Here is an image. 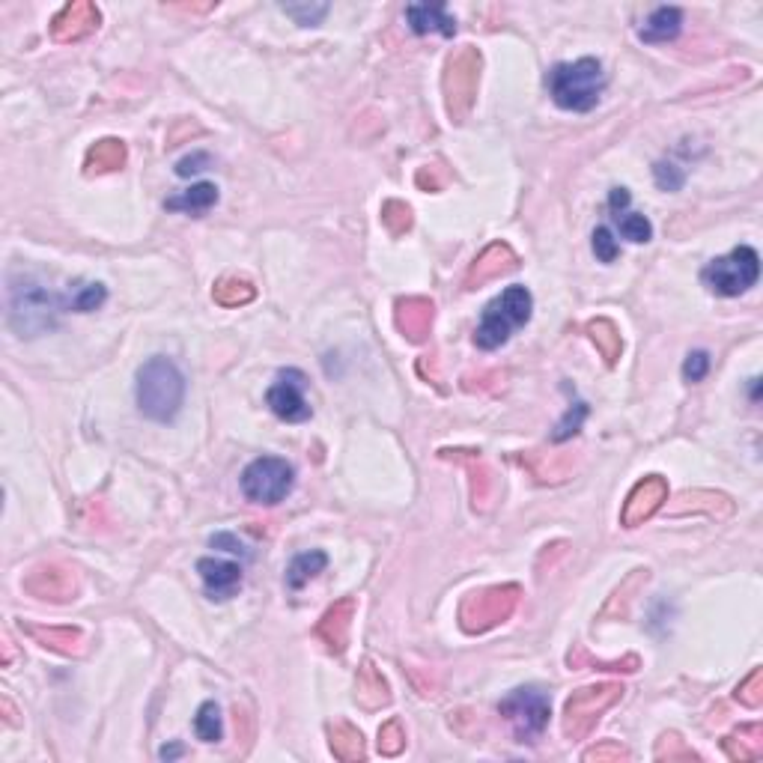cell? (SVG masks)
<instances>
[{
	"label": "cell",
	"instance_id": "16",
	"mask_svg": "<svg viewBox=\"0 0 763 763\" xmlns=\"http://www.w3.org/2000/svg\"><path fill=\"white\" fill-rule=\"evenodd\" d=\"M352 617H355V600L352 597H343L337 600L331 609L325 611L313 629V635L325 644L328 653L340 656L349 644V626H352Z\"/></svg>",
	"mask_w": 763,
	"mask_h": 763
},
{
	"label": "cell",
	"instance_id": "8",
	"mask_svg": "<svg viewBox=\"0 0 763 763\" xmlns=\"http://www.w3.org/2000/svg\"><path fill=\"white\" fill-rule=\"evenodd\" d=\"M623 698V686L620 683H594L585 686L579 692H573L564 704V737L567 740H585L597 722L603 719V713L614 707Z\"/></svg>",
	"mask_w": 763,
	"mask_h": 763
},
{
	"label": "cell",
	"instance_id": "39",
	"mask_svg": "<svg viewBox=\"0 0 763 763\" xmlns=\"http://www.w3.org/2000/svg\"><path fill=\"white\" fill-rule=\"evenodd\" d=\"M281 9H284L290 18H296L302 27H313V24H319V21L325 18L328 3H284Z\"/></svg>",
	"mask_w": 763,
	"mask_h": 763
},
{
	"label": "cell",
	"instance_id": "27",
	"mask_svg": "<svg viewBox=\"0 0 763 763\" xmlns=\"http://www.w3.org/2000/svg\"><path fill=\"white\" fill-rule=\"evenodd\" d=\"M585 331H588V337L594 340V346L600 349V355L606 358V364L614 367L617 358H620V352H623L620 328H617L611 319H606V316H597V319H591V322L585 325Z\"/></svg>",
	"mask_w": 763,
	"mask_h": 763
},
{
	"label": "cell",
	"instance_id": "21",
	"mask_svg": "<svg viewBox=\"0 0 763 763\" xmlns=\"http://www.w3.org/2000/svg\"><path fill=\"white\" fill-rule=\"evenodd\" d=\"M355 701H358V707H364V710H379V707H385L388 701H391V686H388V680L382 677V671L373 665V662H364L361 668H358V677H355Z\"/></svg>",
	"mask_w": 763,
	"mask_h": 763
},
{
	"label": "cell",
	"instance_id": "42",
	"mask_svg": "<svg viewBox=\"0 0 763 763\" xmlns=\"http://www.w3.org/2000/svg\"><path fill=\"white\" fill-rule=\"evenodd\" d=\"M591 245H594V254H597L600 263H614L617 254H620V245H617V239H614L609 227H597L594 236H591Z\"/></svg>",
	"mask_w": 763,
	"mask_h": 763
},
{
	"label": "cell",
	"instance_id": "15",
	"mask_svg": "<svg viewBox=\"0 0 763 763\" xmlns=\"http://www.w3.org/2000/svg\"><path fill=\"white\" fill-rule=\"evenodd\" d=\"M516 269H519V254H516L507 242H492V245L483 248V251L477 254V260L468 266V272H465V287H468V290H477V287H483V284H489V281H495V278H504V275L516 272Z\"/></svg>",
	"mask_w": 763,
	"mask_h": 763
},
{
	"label": "cell",
	"instance_id": "25",
	"mask_svg": "<svg viewBox=\"0 0 763 763\" xmlns=\"http://www.w3.org/2000/svg\"><path fill=\"white\" fill-rule=\"evenodd\" d=\"M328 749L337 761L355 763L364 761V737L349 722H331L328 725Z\"/></svg>",
	"mask_w": 763,
	"mask_h": 763
},
{
	"label": "cell",
	"instance_id": "3",
	"mask_svg": "<svg viewBox=\"0 0 763 763\" xmlns=\"http://www.w3.org/2000/svg\"><path fill=\"white\" fill-rule=\"evenodd\" d=\"M60 310H66L63 296L51 293L33 278H18L9 287V325L18 337H39L57 325Z\"/></svg>",
	"mask_w": 763,
	"mask_h": 763
},
{
	"label": "cell",
	"instance_id": "24",
	"mask_svg": "<svg viewBox=\"0 0 763 763\" xmlns=\"http://www.w3.org/2000/svg\"><path fill=\"white\" fill-rule=\"evenodd\" d=\"M722 749L731 761L737 763H749L763 758V725L761 722H752V725H743L737 728L734 734H728L722 740Z\"/></svg>",
	"mask_w": 763,
	"mask_h": 763
},
{
	"label": "cell",
	"instance_id": "40",
	"mask_svg": "<svg viewBox=\"0 0 763 763\" xmlns=\"http://www.w3.org/2000/svg\"><path fill=\"white\" fill-rule=\"evenodd\" d=\"M653 179L662 191H680L686 185V173L671 161H656L653 164Z\"/></svg>",
	"mask_w": 763,
	"mask_h": 763
},
{
	"label": "cell",
	"instance_id": "47",
	"mask_svg": "<svg viewBox=\"0 0 763 763\" xmlns=\"http://www.w3.org/2000/svg\"><path fill=\"white\" fill-rule=\"evenodd\" d=\"M609 206H611V212H614V215H620V212L629 206V191H626V188H611Z\"/></svg>",
	"mask_w": 763,
	"mask_h": 763
},
{
	"label": "cell",
	"instance_id": "26",
	"mask_svg": "<svg viewBox=\"0 0 763 763\" xmlns=\"http://www.w3.org/2000/svg\"><path fill=\"white\" fill-rule=\"evenodd\" d=\"M215 203H218V188H215L212 182H197V185H191V188H185V191L167 197V200H164V209H170V212H188V215H203V212H209Z\"/></svg>",
	"mask_w": 763,
	"mask_h": 763
},
{
	"label": "cell",
	"instance_id": "4",
	"mask_svg": "<svg viewBox=\"0 0 763 763\" xmlns=\"http://www.w3.org/2000/svg\"><path fill=\"white\" fill-rule=\"evenodd\" d=\"M534 299L525 287H507L498 299L483 307L480 325L474 331V343L480 349H498L510 340V334L531 319Z\"/></svg>",
	"mask_w": 763,
	"mask_h": 763
},
{
	"label": "cell",
	"instance_id": "31",
	"mask_svg": "<svg viewBox=\"0 0 763 763\" xmlns=\"http://www.w3.org/2000/svg\"><path fill=\"white\" fill-rule=\"evenodd\" d=\"M194 734H197V740H203V743H218V740H221L224 725H221V710H218L215 701L200 704V710H197V716H194Z\"/></svg>",
	"mask_w": 763,
	"mask_h": 763
},
{
	"label": "cell",
	"instance_id": "19",
	"mask_svg": "<svg viewBox=\"0 0 763 763\" xmlns=\"http://www.w3.org/2000/svg\"><path fill=\"white\" fill-rule=\"evenodd\" d=\"M21 629L42 644L45 650H54L60 656H81L84 653V632L78 626H42V623H24Z\"/></svg>",
	"mask_w": 763,
	"mask_h": 763
},
{
	"label": "cell",
	"instance_id": "43",
	"mask_svg": "<svg viewBox=\"0 0 763 763\" xmlns=\"http://www.w3.org/2000/svg\"><path fill=\"white\" fill-rule=\"evenodd\" d=\"M707 373H710V355H707L704 349L689 352L686 361H683V379H686V382H701Z\"/></svg>",
	"mask_w": 763,
	"mask_h": 763
},
{
	"label": "cell",
	"instance_id": "48",
	"mask_svg": "<svg viewBox=\"0 0 763 763\" xmlns=\"http://www.w3.org/2000/svg\"><path fill=\"white\" fill-rule=\"evenodd\" d=\"M182 755V746H164L161 749V761H173V758H179Z\"/></svg>",
	"mask_w": 763,
	"mask_h": 763
},
{
	"label": "cell",
	"instance_id": "2",
	"mask_svg": "<svg viewBox=\"0 0 763 763\" xmlns=\"http://www.w3.org/2000/svg\"><path fill=\"white\" fill-rule=\"evenodd\" d=\"M135 397L144 418H150L155 424H170L179 415L185 400V376L170 358L153 355L138 370Z\"/></svg>",
	"mask_w": 763,
	"mask_h": 763
},
{
	"label": "cell",
	"instance_id": "12",
	"mask_svg": "<svg viewBox=\"0 0 763 763\" xmlns=\"http://www.w3.org/2000/svg\"><path fill=\"white\" fill-rule=\"evenodd\" d=\"M266 403L269 409L287 421V424H302L310 418V403L305 397V373L302 370H281L278 373V382L269 388L266 394Z\"/></svg>",
	"mask_w": 763,
	"mask_h": 763
},
{
	"label": "cell",
	"instance_id": "45",
	"mask_svg": "<svg viewBox=\"0 0 763 763\" xmlns=\"http://www.w3.org/2000/svg\"><path fill=\"white\" fill-rule=\"evenodd\" d=\"M436 173H439L436 164H433V167H430V164L421 167V170H418V185L427 188V191H439V188L445 185V176H436Z\"/></svg>",
	"mask_w": 763,
	"mask_h": 763
},
{
	"label": "cell",
	"instance_id": "13",
	"mask_svg": "<svg viewBox=\"0 0 763 763\" xmlns=\"http://www.w3.org/2000/svg\"><path fill=\"white\" fill-rule=\"evenodd\" d=\"M102 24V12L96 3L90 0H72L66 3L54 18H51V39L60 42V45H69V42H81L87 39L90 33H96Z\"/></svg>",
	"mask_w": 763,
	"mask_h": 763
},
{
	"label": "cell",
	"instance_id": "33",
	"mask_svg": "<svg viewBox=\"0 0 763 763\" xmlns=\"http://www.w3.org/2000/svg\"><path fill=\"white\" fill-rule=\"evenodd\" d=\"M382 224L391 236H403L412 230V206L403 200H385L382 203Z\"/></svg>",
	"mask_w": 763,
	"mask_h": 763
},
{
	"label": "cell",
	"instance_id": "37",
	"mask_svg": "<svg viewBox=\"0 0 763 763\" xmlns=\"http://www.w3.org/2000/svg\"><path fill=\"white\" fill-rule=\"evenodd\" d=\"M734 698L743 704V707H749V710H758L763 704V668H755L740 686H737V692H734Z\"/></svg>",
	"mask_w": 763,
	"mask_h": 763
},
{
	"label": "cell",
	"instance_id": "41",
	"mask_svg": "<svg viewBox=\"0 0 763 763\" xmlns=\"http://www.w3.org/2000/svg\"><path fill=\"white\" fill-rule=\"evenodd\" d=\"M492 495V474L489 468H483L480 462H471V498H474V507H486Z\"/></svg>",
	"mask_w": 763,
	"mask_h": 763
},
{
	"label": "cell",
	"instance_id": "6",
	"mask_svg": "<svg viewBox=\"0 0 763 763\" xmlns=\"http://www.w3.org/2000/svg\"><path fill=\"white\" fill-rule=\"evenodd\" d=\"M480 66H483V57L474 45L457 48L445 63L442 90H445V105L454 123H465V117L474 108L477 87H480Z\"/></svg>",
	"mask_w": 763,
	"mask_h": 763
},
{
	"label": "cell",
	"instance_id": "35",
	"mask_svg": "<svg viewBox=\"0 0 763 763\" xmlns=\"http://www.w3.org/2000/svg\"><path fill=\"white\" fill-rule=\"evenodd\" d=\"M656 761H698V755L677 737V734H662L653 752Z\"/></svg>",
	"mask_w": 763,
	"mask_h": 763
},
{
	"label": "cell",
	"instance_id": "14",
	"mask_svg": "<svg viewBox=\"0 0 763 763\" xmlns=\"http://www.w3.org/2000/svg\"><path fill=\"white\" fill-rule=\"evenodd\" d=\"M668 501V483L659 474H647L644 480H638L620 510V525L623 528H638L644 525L662 504Z\"/></svg>",
	"mask_w": 763,
	"mask_h": 763
},
{
	"label": "cell",
	"instance_id": "34",
	"mask_svg": "<svg viewBox=\"0 0 763 763\" xmlns=\"http://www.w3.org/2000/svg\"><path fill=\"white\" fill-rule=\"evenodd\" d=\"M379 752L385 758H397L403 749H406V731H403V722L400 719H388L382 728H379Z\"/></svg>",
	"mask_w": 763,
	"mask_h": 763
},
{
	"label": "cell",
	"instance_id": "32",
	"mask_svg": "<svg viewBox=\"0 0 763 763\" xmlns=\"http://www.w3.org/2000/svg\"><path fill=\"white\" fill-rule=\"evenodd\" d=\"M614 221H617V230H620V236L626 242L641 245V242L653 239V224L644 215H638V212H620V215H614Z\"/></svg>",
	"mask_w": 763,
	"mask_h": 763
},
{
	"label": "cell",
	"instance_id": "28",
	"mask_svg": "<svg viewBox=\"0 0 763 763\" xmlns=\"http://www.w3.org/2000/svg\"><path fill=\"white\" fill-rule=\"evenodd\" d=\"M212 299H215V305L221 307L251 305V302L257 299V287H254L248 278L227 275V278H221V281L212 287Z\"/></svg>",
	"mask_w": 763,
	"mask_h": 763
},
{
	"label": "cell",
	"instance_id": "10",
	"mask_svg": "<svg viewBox=\"0 0 763 763\" xmlns=\"http://www.w3.org/2000/svg\"><path fill=\"white\" fill-rule=\"evenodd\" d=\"M498 713L510 722L519 743H534L549 725L552 704L546 692H540L537 686H522V689H513L507 698H501Z\"/></svg>",
	"mask_w": 763,
	"mask_h": 763
},
{
	"label": "cell",
	"instance_id": "29",
	"mask_svg": "<svg viewBox=\"0 0 763 763\" xmlns=\"http://www.w3.org/2000/svg\"><path fill=\"white\" fill-rule=\"evenodd\" d=\"M325 567H328V555L319 552V549L296 555L293 564L287 567V588H290V591H302L307 582L316 579Z\"/></svg>",
	"mask_w": 763,
	"mask_h": 763
},
{
	"label": "cell",
	"instance_id": "30",
	"mask_svg": "<svg viewBox=\"0 0 763 763\" xmlns=\"http://www.w3.org/2000/svg\"><path fill=\"white\" fill-rule=\"evenodd\" d=\"M105 299H108V290L99 281H75L69 284V293L63 296L66 310H75V313H90L105 305Z\"/></svg>",
	"mask_w": 763,
	"mask_h": 763
},
{
	"label": "cell",
	"instance_id": "17",
	"mask_svg": "<svg viewBox=\"0 0 763 763\" xmlns=\"http://www.w3.org/2000/svg\"><path fill=\"white\" fill-rule=\"evenodd\" d=\"M433 319H436V305L424 296H409L400 299L394 307V322L400 328V334L412 343H424L433 331Z\"/></svg>",
	"mask_w": 763,
	"mask_h": 763
},
{
	"label": "cell",
	"instance_id": "11",
	"mask_svg": "<svg viewBox=\"0 0 763 763\" xmlns=\"http://www.w3.org/2000/svg\"><path fill=\"white\" fill-rule=\"evenodd\" d=\"M21 588L36 600L63 606L78 597V576L66 564H39L21 579Z\"/></svg>",
	"mask_w": 763,
	"mask_h": 763
},
{
	"label": "cell",
	"instance_id": "38",
	"mask_svg": "<svg viewBox=\"0 0 763 763\" xmlns=\"http://www.w3.org/2000/svg\"><path fill=\"white\" fill-rule=\"evenodd\" d=\"M582 761L585 763L629 761V749H626V746H620V743H614V740H603V743H597L594 749H588V752L582 755Z\"/></svg>",
	"mask_w": 763,
	"mask_h": 763
},
{
	"label": "cell",
	"instance_id": "20",
	"mask_svg": "<svg viewBox=\"0 0 763 763\" xmlns=\"http://www.w3.org/2000/svg\"><path fill=\"white\" fill-rule=\"evenodd\" d=\"M406 21L418 36H424V33L454 36L457 33V18L448 15L445 3H412V6H406Z\"/></svg>",
	"mask_w": 763,
	"mask_h": 763
},
{
	"label": "cell",
	"instance_id": "36",
	"mask_svg": "<svg viewBox=\"0 0 763 763\" xmlns=\"http://www.w3.org/2000/svg\"><path fill=\"white\" fill-rule=\"evenodd\" d=\"M585 418H588V403H582V400L573 403V409H567V415L558 421V427L552 433V442H567L570 436H576L582 430Z\"/></svg>",
	"mask_w": 763,
	"mask_h": 763
},
{
	"label": "cell",
	"instance_id": "46",
	"mask_svg": "<svg viewBox=\"0 0 763 763\" xmlns=\"http://www.w3.org/2000/svg\"><path fill=\"white\" fill-rule=\"evenodd\" d=\"M212 546H215V549H224V552H233V555H248V549H245L233 534H215V537H212Z\"/></svg>",
	"mask_w": 763,
	"mask_h": 763
},
{
	"label": "cell",
	"instance_id": "22",
	"mask_svg": "<svg viewBox=\"0 0 763 763\" xmlns=\"http://www.w3.org/2000/svg\"><path fill=\"white\" fill-rule=\"evenodd\" d=\"M129 150L120 138H102L96 141L87 155H84V173L87 176H99V173H114L126 164Z\"/></svg>",
	"mask_w": 763,
	"mask_h": 763
},
{
	"label": "cell",
	"instance_id": "5",
	"mask_svg": "<svg viewBox=\"0 0 763 763\" xmlns=\"http://www.w3.org/2000/svg\"><path fill=\"white\" fill-rule=\"evenodd\" d=\"M758 278H761V257L749 245H740L731 254L710 260L701 272L704 287L716 296H725V299L749 293L758 284Z\"/></svg>",
	"mask_w": 763,
	"mask_h": 763
},
{
	"label": "cell",
	"instance_id": "18",
	"mask_svg": "<svg viewBox=\"0 0 763 763\" xmlns=\"http://www.w3.org/2000/svg\"><path fill=\"white\" fill-rule=\"evenodd\" d=\"M197 573L206 585L209 600H230L236 597V591L242 588V567L233 561H221V558H200L197 561Z\"/></svg>",
	"mask_w": 763,
	"mask_h": 763
},
{
	"label": "cell",
	"instance_id": "7",
	"mask_svg": "<svg viewBox=\"0 0 763 763\" xmlns=\"http://www.w3.org/2000/svg\"><path fill=\"white\" fill-rule=\"evenodd\" d=\"M522 588L519 585H492V588H480L474 594H468L459 606V626L468 635H480L489 632L495 626H501L504 620L513 617V611L519 606Z\"/></svg>",
	"mask_w": 763,
	"mask_h": 763
},
{
	"label": "cell",
	"instance_id": "23",
	"mask_svg": "<svg viewBox=\"0 0 763 763\" xmlns=\"http://www.w3.org/2000/svg\"><path fill=\"white\" fill-rule=\"evenodd\" d=\"M680 27H683V9L677 6H659L650 12V18L644 21V27L638 30L641 42H650V45H662V42H671L680 36Z\"/></svg>",
	"mask_w": 763,
	"mask_h": 763
},
{
	"label": "cell",
	"instance_id": "9",
	"mask_svg": "<svg viewBox=\"0 0 763 763\" xmlns=\"http://www.w3.org/2000/svg\"><path fill=\"white\" fill-rule=\"evenodd\" d=\"M242 492L251 504H281L296 486V468L281 457L254 459L242 471Z\"/></svg>",
	"mask_w": 763,
	"mask_h": 763
},
{
	"label": "cell",
	"instance_id": "1",
	"mask_svg": "<svg viewBox=\"0 0 763 763\" xmlns=\"http://www.w3.org/2000/svg\"><path fill=\"white\" fill-rule=\"evenodd\" d=\"M546 87L558 108L573 114H588L603 99L606 72L597 57H582L576 63H555L546 72Z\"/></svg>",
	"mask_w": 763,
	"mask_h": 763
},
{
	"label": "cell",
	"instance_id": "44",
	"mask_svg": "<svg viewBox=\"0 0 763 763\" xmlns=\"http://www.w3.org/2000/svg\"><path fill=\"white\" fill-rule=\"evenodd\" d=\"M209 167H212V155L191 153L176 164V176H194V173H203V170H209Z\"/></svg>",
	"mask_w": 763,
	"mask_h": 763
}]
</instances>
